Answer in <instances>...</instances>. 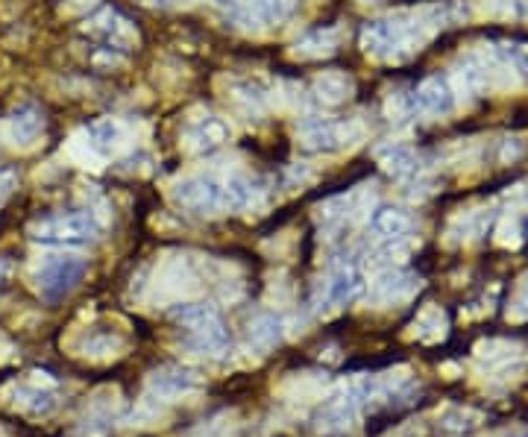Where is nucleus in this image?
<instances>
[{"label":"nucleus","mask_w":528,"mask_h":437,"mask_svg":"<svg viewBox=\"0 0 528 437\" xmlns=\"http://www.w3.org/2000/svg\"><path fill=\"white\" fill-rule=\"evenodd\" d=\"M443 21H446V12L440 6L373 18L361 27V47H364V53H370L376 59L405 62L429 42V36L435 30L446 27Z\"/></svg>","instance_id":"nucleus-1"},{"label":"nucleus","mask_w":528,"mask_h":437,"mask_svg":"<svg viewBox=\"0 0 528 437\" xmlns=\"http://www.w3.org/2000/svg\"><path fill=\"white\" fill-rule=\"evenodd\" d=\"M171 317L185 329V347L200 355L220 358L232 347V335L226 323L220 320L218 308L209 303H179L171 308Z\"/></svg>","instance_id":"nucleus-2"},{"label":"nucleus","mask_w":528,"mask_h":437,"mask_svg":"<svg viewBox=\"0 0 528 437\" xmlns=\"http://www.w3.org/2000/svg\"><path fill=\"white\" fill-rule=\"evenodd\" d=\"M100 235V223L91 212H59L36 220L30 238L50 247H88Z\"/></svg>","instance_id":"nucleus-3"},{"label":"nucleus","mask_w":528,"mask_h":437,"mask_svg":"<svg viewBox=\"0 0 528 437\" xmlns=\"http://www.w3.org/2000/svg\"><path fill=\"white\" fill-rule=\"evenodd\" d=\"M88 264L80 256H50L44 259L39 273H36V285L47 303H59L65 300L86 276Z\"/></svg>","instance_id":"nucleus-4"},{"label":"nucleus","mask_w":528,"mask_h":437,"mask_svg":"<svg viewBox=\"0 0 528 437\" xmlns=\"http://www.w3.org/2000/svg\"><path fill=\"white\" fill-rule=\"evenodd\" d=\"M364 138L358 121H311L300 130V147L306 153H341L350 150Z\"/></svg>","instance_id":"nucleus-5"},{"label":"nucleus","mask_w":528,"mask_h":437,"mask_svg":"<svg viewBox=\"0 0 528 437\" xmlns=\"http://www.w3.org/2000/svg\"><path fill=\"white\" fill-rule=\"evenodd\" d=\"M174 203L185 212L194 215H218L220 209H226V191L223 182L212 179V176H188L179 179L171 191Z\"/></svg>","instance_id":"nucleus-6"},{"label":"nucleus","mask_w":528,"mask_h":437,"mask_svg":"<svg viewBox=\"0 0 528 437\" xmlns=\"http://www.w3.org/2000/svg\"><path fill=\"white\" fill-rule=\"evenodd\" d=\"M244 27H273L294 15L297 0H218Z\"/></svg>","instance_id":"nucleus-7"},{"label":"nucleus","mask_w":528,"mask_h":437,"mask_svg":"<svg viewBox=\"0 0 528 437\" xmlns=\"http://www.w3.org/2000/svg\"><path fill=\"white\" fill-rule=\"evenodd\" d=\"M86 33L103 39L106 47H112V50H127V47H135V44H138L135 27H132L130 21H127L118 9H109V6L97 9V12L88 18Z\"/></svg>","instance_id":"nucleus-8"},{"label":"nucleus","mask_w":528,"mask_h":437,"mask_svg":"<svg viewBox=\"0 0 528 437\" xmlns=\"http://www.w3.org/2000/svg\"><path fill=\"white\" fill-rule=\"evenodd\" d=\"M83 144H86L91 156L109 159V156H115L127 147V127L118 118H100V121L86 127Z\"/></svg>","instance_id":"nucleus-9"},{"label":"nucleus","mask_w":528,"mask_h":437,"mask_svg":"<svg viewBox=\"0 0 528 437\" xmlns=\"http://www.w3.org/2000/svg\"><path fill=\"white\" fill-rule=\"evenodd\" d=\"M44 135V115L36 106H18L9 118H6V138L12 147L18 150H30L39 144Z\"/></svg>","instance_id":"nucleus-10"},{"label":"nucleus","mask_w":528,"mask_h":437,"mask_svg":"<svg viewBox=\"0 0 528 437\" xmlns=\"http://www.w3.org/2000/svg\"><path fill=\"white\" fill-rule=\"evenodd\" d=\"M414 103L426 112V115H435V118H443L455 109V88L446 77H429L417 86V94H414Z\"/></svg>","instance_id":"nucleus-11"},{"label":"nucleus","mask_w":528,"mask_h":437,"mask_svg":"<svg viewBox=\"0 0 528 437\" xmlns=\"http://www.w3.org/2000/svg\"><path fill=\"white\" fill-rule=\"evenodd\" d=\"M229 135H232V130H229V124L223 118L206 115V118H200V121H194L188 127V132H185V147L191 153H209V150H215L220 144H226Z\"/></svg>","instance_id":"nucleus-12"},{"label":"nucleus","mask_w":528,"mask_h":437,"mask_svg":"<svg viewBox=\"0 0 528 437\" xmlns=\"http://www.w3.org/2000/svg\"><path fill=\"white\" fill-rule=\"evenodd\" d=\"M376 159L396 179H414L420 174V156L408 144H385L376 150Z\"/></svg>","instance_id":"nucleus-13"},{"label":"nucleus","mask_w":528,"mask_h":437,"mask_svg":"<svg viewBox=\"0 0 528 437\" xmlns=\"http://www.w3.org/2000/svg\"><path fill=\"white\" fill-rule=\"evenodd\" d=\"M361 294H364V276H361V270L352 267V264L335 270V276H332L329 285H326V297H329V303H335V306H350Z\"/></svg>","instance_id":"nucleus-14"},{"label":"nucleus","mask_w":528,"mask_h":437,"mask_svg":"<svg viewBox=\"0 0 528 437\" xmlns=\"http://www.w3.org/2000/svg\"><path fill=\"white\" fill-rule=\"evenodd\" d=\"M314 94L326 106H341L355 94V80L350 74H344V71H323L314 80Z\"/></svg>","instance_id":"nucleus-15"},{"label":"nucleus","mask_w":528,"mask_h":437,"mask_svg":"<svg viewBox=\"0 0 528 437\" xmlns=\"http://www.w3.org/2000/svg\"><path fill=\"white\" fill-rule=\"evenodd\" d=\"M411 226H414L411 215L402 212V209H396V206H379V209L370 215V229H373L376 235L388 238V241H402V238L411 232Z\"/></svg>","instance_id":"nucleus-16"},{"label":"nucleus","mask_w":528,"mask_h":437,"mask_svg":"<svg viewBox=\"0 0 528 437\" xmlns=\"http://www.w3.org/2000/svg\"><path fill=\"white\" fill-rule=\"evenodd\" d=\"M341 39V30L338 27H317V30H308L303 39H297L294 44V56L297 59H320V56H329L335 53Z\"/></svg>","instance_id":"nucleus-17"},{"label":"nucleus","mask_w":528,"mask_h":437,"mask_svg":"<svg viewBox=\"0 0 528 437\" xmlns=\"http://www.w3.org/2000/svg\"><path fill=\"white\" fill-rule=\"evenodd\" d=\"M455 77H458V83H461V88H464L467 94H482L484 88H490V80H493L487 59H479V56H467V59L458 65Z\"/></svg>","instance_id":"nucleus-18"},{"label":"nucleus","mask_w":528,"mask_h":437,"mask_svg":"<svg viewBox=\"0 0 528 437\" xmlns=\"http://www.w3.org/2000/svg\"><path fill=\"white\" fill-rule=\"evenodd\" d=\"M223 191H226V206H229V209H250V206L259 203V194H262V188H259L256 182L244 179V176L226 179V182H223Z\"/></svg>","instance_id":"nucleus-19"},{"label":"nucleus","mask_w":528,"mask_h":437,"mask_svg":"<svg viewBox=\"0 0 528 437\" xmlns=\"http://www.w3.org/2000/svg\"><path fill=\"white\" fill-rule=\"evenodd\" d=\"M411 288H414V276L411 273H405V270H388V273H382L373 282V297L376 300H396V297H405Z\"/></svg>","instance_id":"nucleus-20"},{"label":"nucleus","mask_w":528,"mask_h":437,"mask_svg":"<svg viewBox=\"0 0 528 437\" xmlns=\"http://www.w3.org/2000/svg\"><path fill=\"white\" fill-rule=\"evenodd\" d=\"M250 338H253L256 344H262V347L276 344V341L282 338V323H279V317H273V314H262V317L250 326Z\"/></svg>","instance_id":"nucleus-21"},{"label":"nucleus","mask_w":528,"mask_h":437,"mask_svg":"<svg viewBox=\"0 0 528 437\" xmlns=\"http://www.w3.org/2000/svg\"><path fill=\"white\" fill-rule=\"evenodd\" d=\"M15 402H18L21 408L33 411V414H47V411L53 408V396L47 394V391H33V388H21V391L15 394Z\"/></svg>","instance_id":"nucleus-22"},{"label":"nucleus","mask_w":528,"mask_h":437,"mask_svg":"<svg viewBox=\"0 0 528 437\" xmlns=\"http://www.w3.org/2000/svg\"><path fill=\"white\" fill-rule=\"evenodd\" d=\"M194 373L191 370H168V373H162L159 379H156V388H162V391H188L191 385H194V379H191Z\"/></svg>","instance_id":"nucleus-23"},{"label":"nucleus","mask_w":528,"mask_h":437,"mask_svg":"<svg viewBox=\"0 0 528 437\" xmlns=\"http://www.w3.org/2000/svg\"><path fill=\"white\" fill-rule=\"evenodd\" d=\"M238 103L247 106V112H262L264 94L253 83H235V94H232Z\"/></svg>","instance_id":"nucleus-24"},{"label":"nucleus","mask_w":528,"mask_h":437,"mask_svg":"<svg viewBox=\"0 0 528 437\" xmlns=\"http://www.w3.org/2000/svg\"><path fill=\"white\" fill-rule=\"evenodd\" d=\"M94 6H97V0H71L65 9L68 12H86V9H94Z\"/></svg>","instance_id":"nucleus-25"},{"label":"nucleus","mask_w":528,"mask_h":437,"mask_svg":"<svg viewBox=\"0 0 528 437\" xmlns=\"http://www.w3.org/2000/svg\"><path fill=\"white\" fill-rule=\"evenodd\" d=\"M12 182H15V176L9 174V171H0V200H3L6 194H9Z\"/></svg>","instance_id":"nucleus-26"},{"label":"nucleus","mask_w":528,"mask_h":437,"mask_svg":"<svg viewBox=\"0 0 528 437\" xmlns=\"http://www.w3.org/2000/svg\"><path fill=\"white\" fill-rule=\"evenodd\" d=\"M150 3H159V6H182V3H191V0H150Z\"/></svg>","instance_id":"nucleus-27"}]
</instances>
